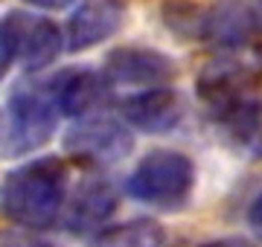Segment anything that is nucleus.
Segmentation results:
<instances>
[{"label": "nucleus", "mask_w": 262, "mask_h": 247, "mask_svg": "<svg viewBox=\"0 0 262 247\" xmlns=\"http://www.w3.org/2000/svg\"><path fill=\"white\" fill-rule=\"evenodd\" d=\"M102 76L111 82V87L155 90V87H169V82L178 76V67L175 58L155 47L125 44V47H114L105 56Z\"/></svg>", "instance_id": "6e6552de"}, {"label": "nucleus", "mask_w": 262, "mask_h": 247, "mask_svg": "<svg viewBox=\"0 0 262 247\" xmlns=\"http://www.w3.org/2000/svg\"><path fill=\"white\" fill-rule=\"evenodd\" d=\"M50 90H53L58 114L88 119L108 105L111 82L94 70H67L61 76L50 79Z\"/></svg>", "instance_id": "9b49d317"}, {"label": "nucleus", "mask_w": 262, "mask_h": 247, "mask_svg": "<svg viewBox=\"0 0 262 247\" xmlns=\"http://www.w3.org/2000/svg\"><path fill=\"white\" fill-rule=\"evenodd\" d=\"M248 224H251V230L262 238V192L251 201V209H248Z\"/></svg>", "instance_id": "4468645a"}, {"label": "nucleus", "mask_w": 262, "mask_h": 247, "mask_svg": "<svg viewBox=\"0 0 262 247\" xmlns=\"http://www.w3.org/2000/svg\"><path fill=\"white\" fill-rule=\"evenodd\" d=\"M0 247H61V244H53V241H41V238H24V236H15V238H3Z\"/></svg>", "instance_id": "2eb2a0df"}, {"label": "nucleus", "mask_w": 262, "mask_h": 247, "mask_svg": "<svg viewBox=\"0 0 262 247\" xmlns=\"http://www.w3.org/2000/svg\"><path fill=\"white\" fill-rule=\"evenodd\" d=\"M6 70H9V61H6V58H3V53H0V79L6 76Z\"/></svg>", "instance_id": "6ab92c4d"}, {"label": "nucleus", "mask_w": 262, "mask_h": 247, "mask_svg": "<svg viewBox=\"0 0 262 247\" xmlns=\"http://www.w3.org/2000/svg\"><path fill=\"white\" fill-rule=\"evenodd\" d=\"M67 157L79 160L82 166H94V169H105V166H117L125 160L134 149V137L131 128L122 119L114 116H88L70 125L61 140Z\"/></svg>", "instance_id": "423d86ee"}, {"label": "nucleus", "mask_w": 262, "mask_h": 247, "mask_svg": "<svg viewBox=\"0 0 262 247\" xmlns=\"http://www.w3.org/2000/svg\"><path fill=\"white\" fill-rule=\"evenodd\" d=\"M259 3H262V0H259Z\"/></svg>", "instance_id": "aec40b11"}, {"label": "nucleus", "mask_w": 262, "mask_h": 247, "mask_svg": "<svg viewBox=\"0 0 262 247\" xmlns=\"http://www.w3.org/2000/svg\"><path fill=\"white\" fill-rule=\"evenodd\" d=\"M198 247H253V244L245 241V238H213V241H204Z\"/></svg>", "instance_id": "f3484780"}, {"label": "nucleus", "mask_w": 262, "mask_h": 247, "mask_svg": "<svg viewBox=\"0 0 262 247\" xmlns=\"http://www.w3.org/2000/svg\"><path fill=\"white\" fill-rule=\"evenodd\" d=\"M163 241H166V233L155 218H134L102 230L94 247H163Z\"/></svg>", "instance_id": "ddd939ff"}, {"label": "nucleus", "mask_w": 262, "mask_h": 247, "mask_svg": "<svg viewBox=\"0 0 262 247\" xmlns=\"http://www.w3.org/2000/svg\"><path fill=\"white\" fill-rule=\"evenodd\" d=\"M58 108L44 85H24L0 105V160L35 154L53 140L58 125Z\"/></svg>", "instance_id": "f03ea898"}, {"label": "nucleus", "mask_w": 262, "mask_h": 247, "mask_svg": "<svg viewBox=\"0 0 262 247\" xmlns=\"http://www.w3.org/2000/svg\"><path fill=\"white\" fill-rule=\"evenodd\" d=\"M27 6H32V9H44V12H61L67 9L70 3H76V0H24Z\"/></svg>", "instance_id": "dca6fc26"}, {"label": "nucleus", "mask_w": 262, "mask_h": 247, "mask_svg": "<svg viewBox=\"0 0 262 247\" xmlns=\"http://www.w3.org/2000/svg\"><path fill=\"white\" fill-rule=\"evenodd\" d=\"M125 18H128L125 0H82L67 20V50L84 53V50H94L105 41H111L122 29Z\"/></svg>", "instance_id": "1a4fd4ad"}, {"label": "nucleus", "mask_w": 262, "mask_h": 247, "mask_svg": "<svg viewBox=\"0 0 262 247\" xmlns=\"http://www.w3.org/2000/svg\"><path fill=\"white\" fill-rule=\"evenodd\" d=\"M251 154L262 157V125H259V131H256V140H253V145H251Z\"/></svg>", "instance_id": "a211bd4d"}, {"label": "nucleus", "mask_w": 262, "mask_h": 247, "mask_svg": "<svg viewBox=\"0 0 262 247\" xmlns=\"http://www.w3.org/2000/svg\"><path fill=\"white\" fill-rule=\"evenodd\" d=\"M64 50V35L50 18L12 9L0 18V53L12 64L44 70Z\"/></svg>", "instance_id": "39448f33"}, {"label": "nucleus", "mask_w": 262, "mask_h": 247, "mask_svg": "<svg viewBox=\"0 0 262 247\" xmlns=\"http://www.w3.org/2000/svg\"><path fill=\"white\" fill-rule=\"evenodd\" d=\"M117 209V192L111 181L102 178H88V181L73 192V198L67 204L64 227L73 236H88L105 224Z\"/></svg>", "instance_id": "f8f14e48"}, {"label": "nucleus", "mask_w": 262, "mask_h": 247, "mask_svg": "<svg viewBox=\"0 0 262 247\" xmlns=\"http://www.w3.org/2000/svg\"><path fill=\"white\" fill-rule=\"evenodd\" d=\"M67 207V166L61 157H38L12 169L0 183L3 218L27 230L53 227Z\"/></svg>", "instance_id": "f257e3e1"}, {"label": "nucleus", "mask_w": 262, "mask_h": 247, "mask_svg": "<svg viewBox=\"0 0 262 247\" xmlns=\"http://www.w3.org/2000/svg\"><path fill=\"white\" fill-rule=\"evenodd\" d=\"M122 122L143 134H169L175 131L187 114L184 96L175 87H155L122 99Z\"/></svg>", "instance_id": "9d476101"}, {"label": "nucleus", "mask_w": 262, "mask_h": 247, "mask_svg": "<svg viewBox=\"0 0 262 247\" xmlns=\"http://www.w3.org/2000/svg\"><path fill=\"white\" fill-rule=\"evenodd\" d=\"M256 79H259V70L248 61L219 58L201 67V73L195 76V93L207 105V111L215 116V122H222L225 116L256 99L253 96Z\"/></svg>", "instance_id": "0eeeda50"}, {"label": "nucleus", "mask_w": 262, "mask_h": 247, "mask_svg": "<svg viewBox=\"0 0 262 247\" xmlns=\"http://www.w3.org/2000/svg\"><path fill=\"white\" fill-rule=\"evenodd\" d=\"M125 192L151 209L178 212L195 192V163L175 149H155L131 169Z\"/></svg>", "instance_id": "20e7f679"}, {"label": "nucleus", "mask_w": 262, "mask_h": 247, "mask_svg": "<svg viewBox=\"0 0 262 247\" xmlns=\"http://www.w3.org/2000/svg\"><path fill=\"white\" fill-rule=\"evenodd\" d=\"M172 9V29H178L189 38H198L215 50H242L262 35V15L248 0H213L207 6H181Z\"/></svg>", "instance_id": "7ed1b4c3"}]
</instances>
